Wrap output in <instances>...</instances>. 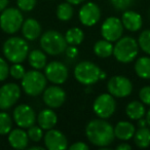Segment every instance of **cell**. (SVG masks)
<instances>
[{
    "mask_svg": "<svg viewBox=\"0 0 150 150\" xmlns=\"http://www.w3.org/2000/svg\"><path fill=\"white\" fill-rule=\"evenodd\" d=\"M88 140L95 146L104 148L108 147L114 141V127L104 118L93 119L86 127Z\"/></svg>",
    "mask_w": 150,
    "mask_h": 150,
    "instance_id": "6da1fadb",
    "label": "cell"
},
{
    "mask_svg": "<svg viewBox=\"0 0 150 150\" xmlns=\"http://www.w3.org/2000/svg\"><path fill=\"white\" fill-rule=\"evenodd\" d=\"M3 54L9 62L22 63L28 58L29 54V45L24 38L13 36L5 40L2 46Z\"/></svg>",
    "mask_w": 150,
    "mask_h": 150,
    "instance_id": "7a4b0ae2",
    "label": "cell"
},
{
    "mask_svg": "<svg viewBox=\"0 0 150 150\" xmlns=\"http://www.w3.org/2000/svg\"><path fill=\"white\" fill-rule=\"evenodd\" d=\"M139 52V44L135 38L125 36L119 38L113 47V56L118 62L127 64L137 58Z\"/></svg>",
    "mask_w": 150,
    "mask_h": 150,
    "instance_id": "3957f363",
    "label": "cell"
},
{
    "mask_svg": "<svg viewBox=\"0 0 150 150\" xmlns=\"http://www.w3.org/2000/svg\"><path fill=\"white\" fill-rule=\"evenodd\" d=\"M40 46L46 54L50 56H59L66 50L68 43L63 34L54 30H50L41 35Z\"/></svg>",
    "mask_w": 150,
    "mask_h": 150,
    "instance_id": "277c9868",
    "label": "cell"
},
{
    "mask_svg": "<svg viewBox=\"0 0 150 150\" xmlns=\"http://www.w3.org/2000/svg\"><path fill=\"white\" fill-rule=\"evenodd\" d=\"M47 78L39 70H30L22 78V88L24 92L31 97H37L43 93L46 88Z\"/></svg>",
    "mask_w": 150,
    "mask_h": 150,
    "instance_id": "5b68a950",
    "label": "cell"
},
{
    "mask_svg": "<svg viewBox=\"0 0 150 150\" xmlns=\"http://www.w3.org/2000/svg\"><path fill=\"white\" fill-rule=\"evenodd\" d=\"M101 69L98 65L90 61H82L74 68L75 79L84 86H92L100 80Z\"/></svg>",
    "mask_w": 150,
    "mask_h": 150,
    "instance_id": "8992f818",
    "label": "cell"
},
{
    "mask_svg": "<svg viewBox=\"0 0 150 150\" xmlns=\"http://www.w3.org/2000/svg\"><path fill=\"white\" fill-rule=\"evenodd\" d=\"M24 17L22 11L15 7H6L0 13V28L6 34H15L22 28Z\"/></svg>",
    "mask_w": 150,
    "mask_h": 150,
    "instance_id": "52a82bcc",
    "label": "cell"
},
{
    "mask_svg": "<svg viewBox=\"0 0 150 150\" xmlns=\"http://www.w3.org/2000/svg\"><path fill=\"white\" fill-rule=\"evenodd\" d=\"M95 114L100 118L107 119L111 117L115 112L116 109V102L112 95L109 94H101L96 98L93 104Z\"/></svg>",
    "mask_w": 150,
    "mask_h": 150,
    "instance_id": "ba28073f",
    "label": "cell"
},
{
    "mask_svg": "<svg viewBox=\"0 0 150 150\" xmlns=\"http://www.w3.org/2000/svg\"><path fill=\"white\" fill-rule=\"evenodd\" d=\"M107 90L115 98H125L133 92V83L125 76L115 75L109 79Z\"/></svg>",
    "mask_w": 150,
    "mask_h": 150,
    "instance_id": "9c48e42d",
    "label": "cell"
},
{
    "mask_svg": "<svg viewBox=\"0 0 150 150\" xmlns=\"http://www.w3.org/2000/svg\"><path fill=\"white\" fill-rule=\"evenodd\" d=\"M122 22L116 17H109L103 22L101 27V35L104 39L110 42H116L119 38L122 37L123 33Z\"/></svg>",
    "mask_w": 150,
    "mask_h": 150,
    "instance_id": "30bf717a",
    "label": "cell"
},
{
    "mask_svg": "<svg viewBox=\"0 0 150 150\" xmlns=\"http://www.w3.org/2000/svg\"><path fill=\"white\" fill-rule=\"evenodd\" d=\"M21 97V88L16 83H5L0 86V109L7 110L15 106Z\"/></svg>",
    "mask_w": 150,
    "mask_h": 150,
    "instance_id": "8fae6325",
    "label": "cell"
},
{
    "mask_svg": "<svg viewBox=\"0 0 150 150\" xmlns=\"http://www.w3.org/2000/svg\"><path fill=\"white\" fill-rule=\"evenodd\" d=\"M44 75L46 76L48 81H50L52 83L62 84L68 78L69 71L63 63L52 61L46 64V66L44 67Z\"/></svg>",
    "mask_w": 150,
    "mask_h": 150,
    "instance_id": "7c38bea8",
    "label": "cell"
},
{
    "mask_svg": "<svg viewBox=\"0 0 150 150\" xmlns=\"http://www.w3.org/2000/svg\"><path fill=\"white\" fill-rule=\"evenodd\" d=\"M13 116L17 125L22 129H28L32 127L37 120V116L34 110L27 104H21L16 107Z\"/></svg>",
    "mask_w": 150,
    "mask_h": 150,
    "instance_id": "4fadbf2b",
    "label": "cell"
},
{
    "mask_svg": "<svg viewBox=\"0 0 150 150\" xmlns=\"http://www.w3.org/2000/svg\"><path fill=\"white\" fill-rule=\"evenodd\" d=\"M78 18L82 25L92 27L95 26L101 18L100 7L94 2H86L78 11Z\"/></svg>",
    "mask_w": 150,
    "mask_h": 150,
    "instance_id": "5bb4252c",
    "label": "cell"
},
{
    "mask_svg": "<svg viewBox=\"0 0 150 150\" xmlns=\"http://www.w3.org/2000/svg\"><path fill=\"white\" fill-rule=\"evenodd\" d=\"M43 102L48 108H59L66 101V93L59 86H50L43 91Z\"/></svg>",
    "mask_w": 150,
    "mask_h": 150,
    "instance_id": "9a60e30c",
    "label": "cell"
},
{
    "mask_svg": "<svg viewBox=\"0 0 150 150\" xmlns=\"http://www.w3.org/2000/svg\"><path fill=\"white\" fill-rule=\"evenodd\" d=\"M44 145L48 150H64L68 147V141L61 131L50 129L44 135Z\"/></svg>",
    "mask_w": 150,
    "mask_h": 150,
    "instance_id": "2e32d148",
    "label": "cell"
},
{
    "mask_svg": "<svg viewBox=\"0 0 150 150\" xmlns=\"http://www.w3.org/2000/svg\"><path fill=\"white\" fill-rule=\"evenodd\" d=\"M120 20L122 22L125 29L131 32L139 31L143 25V19H142L141 15L133 11H125L122 13Z\"/></svg>",
    "mask_w": 150,
    "mask_h": 150,
    "instance_id": "e0dca14e",
    "label": "cell"
},
{
    "mask_svg": "<svg viewBox=\"0 0 150 150\" xmlns=\"http://www.w3.org/2000/svg\"><path fill=\"white\" fill-rule=\"evenodd\" d=\"M21 29L25 39L30 40V41L36 40L41 35V25L37 20L32 19V18L24 21Z\"/></svg>",
    "mask_w": 150,
    "mask_h": 150,
    "instance_id": "ac0fdd59",
    "label": "cell"
},
{
    "mask_svg": "<svg viewBox=\"0 0 150 150\" xmlns=\"http://www.w3.org/2000/svg\"><path fill=\"white\" fill-rule=\"evenodd\" d=\"M28 133H26L22 127L11 129L8 134V143L15 149H25L29 143Z\"/></svg>",
    "mask_w": 150,
    "mask_h": 150,
    "instance_id": "d6986e66",
    "label": "cell"
},
{
    "mask_svg": "<svg viewBox=\"0 0 150 150\" xmlns=\"http://www.w3.org/2000/svg\"><path fill=\"white\" fill-rule=\"evenodd\" d=\"M37 122L38 125L42 129H54V125L58 122V115L52 109H43L37 115Z\"/></svg>",
    "mask_w": 150,
    "mask_h": 150,
    "instance_id": "ffe728a7",
    "label": "cell"
},
{
    "mask_svg": "<svg viewBox=\"0 0 150 150\" xmlns=\"http://www.w3.org/2000/svg\"><path fill=\"white\" fill-rule=\"evenodd\" d=\"M136 133L135 125L129 121H119L114 127V135L115 138L121 140V141H129Z\"/></svg>",
    "mask_w": 150,
    "mask_h": 150,
    "instance_id": "44dd1931",
    "label": "cell"
},
{
    "mask_svg": "<svg viewBox=\"0 0 150 150\" xmlns=\"http://www.w3.org/2000/svg\"><path fill=\"white\" fill-rule=\"evenodd\" d=\"M125 113L127 117L132 120H138L145 116L146 108L145 104L142 103L141 101H132L127 105L125 108Z\"/></svg>",
    "mask_w": 150,
    "mask_h": 150,
    "instance_id": "7402d4cb",
    "label": "cell"
},
{
    "mask_svg": "<svg viewBox=\"0 0 150 150\" xmlns=\"http://www.w3.org/2000/svg\"><path fill=\"white\" fill-rule=\"evenodd\" d=\"M28 62L33 69L41 70L46 66V56L42 50H34L28 54Z\"/></svg>",
    "mask_w": 150,
    "mask_h": 150,
    "instance_id": "603a6c76",
    "label": "cell"
},
{
    "mask_svg": "<svg viewBox=\"0 0 150 150\" xmlns=\"http://www.w3.org/2000/svg\"><path fill=\"white\" fill-rule=\"evenodd\" d=\"M135 72L140 78L150 79V58L141 57L135 63Z\"/></svg>",
    "mask_w": 150,
    "mask_h": 150,
    "instance_id": "cb8c5ba5",
    "label": "cell"
},
{
    "mask_svg": "<svg viewBox=\"0 0 150 150\" xmlns=\"http://www.w3.org/2000/svg\"><path fill=\"white\" fill-rule=\"evenodd\" d=\"M113 44L112 42L108 41L106 39L99 40L94 45V52L99 58H109L113 54Z\"/></svg>",
    "mask_w": 150,
    "mask_h": 150,
    "instance_id": "d4e9b609",
    "label": "cell"
},
{
    "mask_svg": "<svg viewBox=\"0 0 150 150\" xmlns=\"http://www.w3.org/2000/svg\"><path fill=\"white\" fill-rule=\"evenodd\" d=\"M134 141L137 147L147 148L150 145V129L147 127H140L134 135Z\"/></svg>",
    "mask_w": 150,
    "mask_h": 150,
    "instance_id": "484cf974",
    "label": "cell"
},
{
    "mask_svg": "<svg viewBox=\"0 0 150 150\" xmlns=\"http://www.w3.org/2000/svg\"><path fill=\"white\" fill-rule=\"evenodd\" d=\"M84 38V33L80 28H70L65 34V39L69 45H79Z\"/></svg>",
    "mask_w": 150,
    "mask_h": 150,
    "instance_id": "4316f807",
    "label": "cell"
},
{
    "mask_svg": "<svg viewBox=\"0 0 150 150\" xmlns=\"http://www.w3.org/2000/svg\"><path fill=\"white\" fill-rule=\"evenodd\" d=\"M57 17L60 21L67 22L73 17V7L69 2H63L57 7Z\"/></svg>",
    "mask_w": 150,
    "mask_h": 150,
    "instance_id": "83f0119b",
    "label": "cell"
},
{
    "mask_svg": "<svg viewBox=\"0 0 150 150\" xmlns=\"http://www.w3.org/2000/svg\"><path fill=\"white\" fill-rule=\"evenodd\" d=\"M11 127H13L11 117L9 116L8 113L5 112V110H3L2 112H0V135H8L9 132L11 131Z\"/></svg>",
    "mask_w": 150,
    "mask_h": 150,
    "instance_id": "f1b7e54d",
    "label": "cell"
},
{
    "mask_svg": "<svg viewBox=\"0 0 150 150\" xmlns=\"http://www.w3.org/2000/svg\"><path fill=\"white\" fill-rule=\"evenodd\" d=\"M138 44L139 47L143 50L145 54H150V30H144L141 32L138 38Z\"/></svg>",
    "mask_w": 150,
    "mask_h": 150,
    "instance_id": "f546056e",
    "label": "cell"
},
{
    "mask_svg": "<svg viewBox=\"0 0 150 150\" xmlns=\"http://www.w3.org/2000/svg\"><path fill=\"white\" fill-rule=\"evenodd\" d=\"M9 74L15 79L22 80V78L24 77V75L26 74V70L21 63H13V66L9 67Z\"/></svg>",
    "mask_w": 150,
    "mask_h": 150,
    "instance_id": "4dcf8cb0",
    "label": "cell"
},
{
    "mask_svg": "<svg viewBox=\"0 0 150 150\" xmlns=\"http://www.w3.org/2000/svg\"><path fill=\"white\" fill-rule=\"evenodd\" d=\"M28 137L31 141L39 142L43 138V131L39 125H32L28 127Z\"/></svg>",
    "mask_w": 150,
    "mask_h": 150,
    "instance_id": "1f68e13d",
    "label": "cell"
},
{
    "mask_svg": "<svg viewBox=\"0 0 150 150\" xmlns=\"http://www.w3.org/2000/svg\"><path fill=\"white\" fill-rule=\"evenodd\" d=\"M37 0H17L18 7L21 9L22 11H31L32 9L35 7Z\"/></svg>",
    "mask_w": 150,
    "mask_h": 150,
    "instance_id": "d6a6232c",
    "label": "cell"
},
{
    "mask_svg": "<svg viewBox=\"0 0 150 150\" xmlns=\"http://www.w3.org/2000/svg\"><path fill=\"white\" fill-rule=\"evenodd\" d=\"M111 4L117 11H125L133 3V0H110Z\"/></svg>",
    "mask_w": 150,
    "mask_h": 150,
    "instance_id": "836d02e7",
    "label": "cell"
},
{
    "mask_svg": "<svg viewBox=\"0 0 150 150\" xmlns=\"http://www.w3.org/2000/svg\"><path fill=\"white\" fill-rule=\"evenodd\" d=\"M139 99L142 103L147 106H150V86H146L140 90Z\"/></svg>",
    "mask_w": 150,
    "mask_h": 150,
    "instance_id": "e575fe53",
    "label": "cell"
},
{
    "mask_svg": "<svg viewBox=\"0 0 150 150\" xmlns=\"http://www.w3.org/2000/svg\"><path fill=\"white\" fill-rule=\"evenodd\" d=\"M9 74V66L3 58L0 57V81H4Z\"/></svg>",
    "mask_w": 150,
    "mask_h": 150,
    "instance_id": "d590c367",
    "label": "cell"
},
{
    "mask_svg": "<svg viewBox=\"0 0 150 150\" xmlns=\"http://www.w3.org/2000/svg\"><path fill=\"white\" fill-rule=\"evenodd\" d=\"M65 52H66V56L69 59H75L78 54V50L76 47V45H69L67 46Z\"/></svg>",
    "mask_w": 150,
    "mask_h": 150,
    "instance_id": "8d00e7d4",
    "label": "cell"
},
{
    "mask_svg": "<svg viewBox=\"0 0 150 150\" xmlns=\"http://www.w3.org/2000/svg\"><path fill=\"white\" fill-rule=\"evenodd\" d=\"M70 150H88V146L86 145L83 142H76V143L72 144V145L69 147Z\"/></svg>",
    "mask_w": 150,
    "mask_h": 150,
    "instance_id": "74e56055",
    "label": "cell"
},
{
    "mask_svg": "<svg viewBox=\"0 0 150 150\" xmlns=\"http://www.w3.org/2000/svg\"><path fill=\"white\" fill-rule=\"evenodd\" d=\"M116 149L117 150H131L132 146L127 143H121V144H119V145L116 146Z\"/></svg>",
    "mask_w": 150,
    "mask_h": 150,
    "instance_id": "f35d334b",
    "label": "cell"
},
{
    "mask_svg": "<svg viewBox=\"0 0 150 150\" xmlns=\"http://www.w3.org/2000/svg\"><path fill=\"white\" fill-rule=\"evenodd\" d=\"M9 3V0H0V13L4 11Z\"/></svg>",
    "mask_w": 150,
    "mask_h": 150,
    "instance_id": "ab89813d",
    "label": "cell"
},
{
    "mask_svg": "<svg viewBox=\"0 0 150 150\" xmlns=\"http://www.w3.org/2000/svg\"><path fill=\"white\" fill-rule=\"evenodd\" d=\"M138 125H139L140 127H147V121H146V118L144 119L143 117L140 119H138Z\"/></svg>",
    "mask_w": 150,
    "mask_h": 150,
    "instance_id": "60d3db41",
    "label": "cell"
},
{
    "mask_svg": "<svg viewBox=\"0 0 150 150\" xmlns=\"http://www.w3.org/2000/svg\"><path fill=\"white\" fill-rule=\"evenodd\" d=\"M66 1L73 5H77V4H80L81 2H83L84 0H66Z\"/></svg>",
    "mask_w": 150,
    "mask_h": 150,
    "instance_id": "b9f144b4",
    "label": "cell"
},
{
    "mask_svg": "<svg viewBox=\"0 0 150 150\" xmlns=\"http://www.w3.org/2000/svg\"><path fill=\"white\" fill-rule=\"evenodd\" d=\"M146 121H147L148 127H150V109L147 111V113H146Z\"/></svg>",
    "mask_w": 150,
    "mask_h": 150,
    "instance_id": "7bdbcfd3",
    "label": "cell"
},
{
    "mask_svg": "<svg viewBox=\"0 0 150 150\" xmlns=\"http://www.w3.org/2000/svg\"><path fill=\"white\" fill-rule=\"evenodd\" d=\"M29 149L30 150H44V147H41V146H32Z\"/></svg>",
    "mask_w": 150,
    "mask_h": 150,
    "instance_id": "ee69618b",
    "label": "cell"
},
{
    "mask_svg": "<svg viewBox=\"0 0 150 150\" xmlns=\"http://www.w3.org/2000/svg\"><path fill=\"white\" fill-rule=\"evenodd\" d=\"M106 76H107V74L104 72V71H101V73H100V79H105L106 78Z\"/></svg>",
    "mask_w": 150,
    "mask_h": 150,
    "instance_id": "f6af8a7d",
    "label": "cell"
},
{
    "mask_svg": "<svg viewBox=\"0 0 150 150\" xmlns=\"http://www.w3.org/2000/svg\"><path fill=\"white\" fill-rule=\"evenodd\" d=\"M149 15H150V13H149Z\"/></svg>",
    "mask_w": 150,
    "mask_h": 150,
    "instance_id": "bcb514c9",
    "label": "cell"
}]
</instances>
